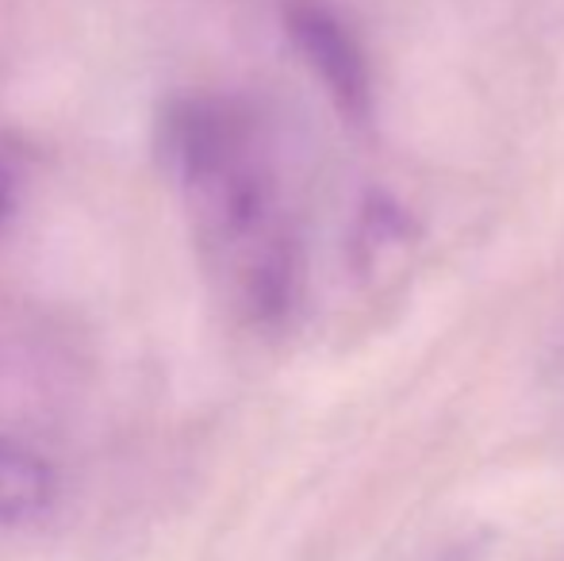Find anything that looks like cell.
<instances>
[{"label": "cell", "instance_id": "cell-4", "mask_svg": "<svg viewBox=\"0 0 564 561\" xmlns=\"http://www.w3.org/2000/svg\"><path fill=\"white\" fill-rule=\"evenodd\" d=\"M23 201V165L8 147H0V235L12 227Z\"/></svg>", "mask_w": 564, "mask_h": 561}, {"label": "cell", "instance_id": "cell-1", "mask_svg": "<svg viewBox=\"0 0 564 561\" xmlns=\"http://www.w3.org/2000/svg\"><path fill=\"white\" fill-rule=\"evenodd\" d=\"M162 154L238 308L258 323H281L296 304L300 255L253 116L219 97L173 100Z\"/></svg>", "mask_w": 564, "mask_h": 561}, {"label": "cell", "instance_id": "cell-3", "mask_svg": "<svg viewBox=\"0 0 564 561\" xmlns=\"http://www.w3.org/2000/svg\"><path fill=\"white\" fill-rule=\"evenodd\" d=\"M58 504V473L28 442L0 434V527H35Z\"/></svg>", "mask_w": 564, "mask_h": 561}, {"label": "cell", "instance_id": "cell-2", "mask_svg": "<svg viewBox=\"0 0 564 561\" xmlns=\"http://www.w3.org/2000/svg\"><path fill=\"white\" fill-rule=\"evenodd\" d=\"M284 28L307 66L319 74L335 105L354 120L369 116V66H365V51L357 46L354 31L330 12L319 0H292L284 8Z\"/></svg>", "mask_w": 564, "mask_h": 561}]
</instances>
